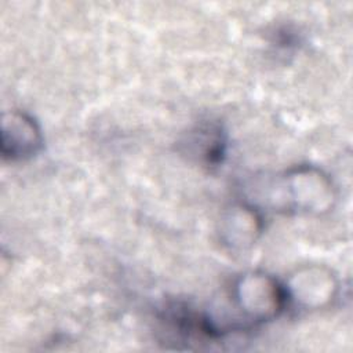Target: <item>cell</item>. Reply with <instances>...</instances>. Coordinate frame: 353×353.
I'll list each match as a JSON object with an SVG mask.
<instances>
[{"label":"cell","instance_id":"cell-3","mask_svg":"<svg viewBox=\"0 0 353 353\" xmlns=\"http://www.w3.org/2000/svg\"><path fill=\"white\" fill-rule=\"evenodd\" d=\"M41 132L29 114L18 110L6 112L1 120V153L10 160L33 156L41 146Z\"/></svg>","mask_w":353,"mask_h":353},{"label":"cell","instance_id":"cell-5","mask_svg":"<svg viewBox=\"0 0 353 353\" xmlns=\"http://www.w3.org/2000/svg\"><path fill=\"white\" fill-rule=\"evenodd\" d=\"M261 230V219L256 211L248 205H236L225 218L222 236L232 247L251 244Z\"/></svg>","mask_w":353,"mask_h":353},{"label":"cell","instance_id":"cell-2","mask_svg":"<svg viewBox=\"0 0 353 353\" xmlns=\"http://www.w3.org/2000/svg\"><path fill=\"white\" fill-rule=\"evenodd\" d=\"M285 193L288 192V204L291 208L303 212L320 214L327 211L334 200L332 185L330 179L317 168L302 165L291 170L283 182Z\"/></svg>","mask_w":353,"mask_h":353},{"label":"cell","instance_id":"cell-4","mask_svg":"<svg viewBox=\"0 0 353 353\" xmlns=\"http://www.w3.org/2000/svg\"><path fill=\"white\" fill-rule=\"evenodd\" d=\"M284 288L288 303L295 302L305 309H317L332 301L336 291V281L323 268H307L296 272Z\"/></svg>","mask_w":353,"mask_h":353},{"label":"cell","instance_id":"cell-1","mask_svg":"<svg viewBox=\"0 0 353 353\" xmlns=\"http://www.w3.org/2000/svg\"><path fill=\"white\" fill-rule=\"evenodd\" d=\"M233 303L243 316L244 325L250 330L277 317L288 305L283 284L269 274L251 272L234 283Z\"/></svg>","mask_w":353,"mask_h":353}]
</instances>
